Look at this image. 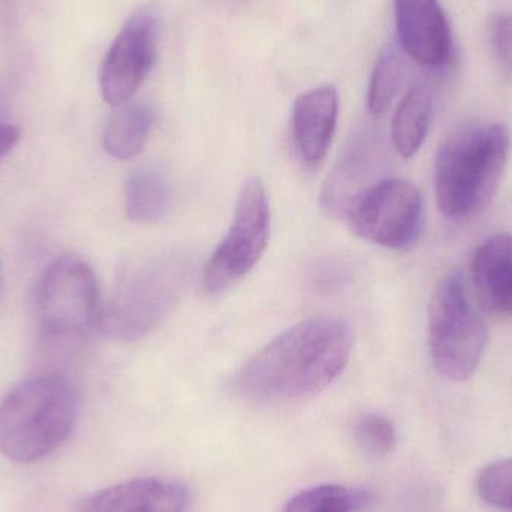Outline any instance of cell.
<instances>
[{
    "instance_id": "cell-1",
    "label": "cell",
    "mask_w": 512,
    "mask_h": 512,
    "mask_svg": "<svg viewBox=\"0 0 512 512\" xmlns=\"http://www.w3.org/2000/svg\"><path fill=\"white\" fill-rule=\"evenodd\" d=\"M351 328L321 316L292 325L252 357L236 376L243 397L258 403L306 399L330 387L348 366Z\"/></svg>"
},
{
    "instance_id": "cell-2",
    "label": "cell",
    "mask_w": 512,
    "mask_h": 512,
    "mask_svg": "<svg viewBox=\"0 0 512 512\" xmlns=\"http://www.w3.org/2000/svg\"><path fill=\"white\" fill-rule=\"evenodd\" d=\"M511 137L501 123L468 122L453 129L436 153V204L450 221H469L492 204L507 170Z\"/></svg>"
},
{
    "instance_id": "cell-3",
    "label": "cell",
    "mask_w": 512,
    "mask_h": 512,
    "mask_svg": "<svg viewBox=\"0 0 512 512\" xmlns=\"http://www.w3.org/2000/svg\"><path fill=\"white\" fill-rule=\"evenodd\" d=\"M78 415L80 394L65 375L29 376L0 400V454L18 465L41 462L71 438Z\"/></svg>"
},
{
    "instance_id": "cell-4",
    "label": "cell",
    "mask_w": 512,
    "mask_h": 512,
    "mask_svg": "<svg viewBox=\"0 0 512 512\" xmlns=\"http://www.w3.org/2000/svg\"><path fill=\"white\" fill-rule=\"evenodd\" d=\"M192 273L182 251H162L125 262L113 294L101 306L98 330L114 342H137L155 330L179 303Z\"/></svg>"
},
{
    "instance_id": "cell-5",
    "label": "cell",
    "mask_w": 512,
    "mask_h": 512,
    "mask_svg": "<svg viewBox=\"0 0 512 512\" xmlns=\"http://www.w3.org/2000/svg\"><path fill=\"white\" fill-rule=\"evenodd\" d=\"M427 328L436 372L453 382L469 381L486 354L489 330L462 274L453 271L439 280L430 298Z\"/></svg>"
},
{
    "instance_id": "cell-6",
    "label": "cell",
    "mask_w": 512,
    "mask_h": 512,
    "mask_svg": "<svg viewBox=\"0 0 512 512\" xmlns=\"http://www.w3.org/2000/svg\"><path fill=\"white\" fill-rule=\"evenodd\" d=\"M36 301L47 339H80L98 325V280L92 267L78 255L59 256L45 268Z\"/></svg>"
},
{
    "instance_id": "cell-7",
    "label": "cell",
    "mask_w": 512,
    "mask_h": 512,
    "mask_svg": "<svg viewBox=\"0 0 512 512\" xmlns=\"http://www.w3.org/2000/svg\"><path fill=\"white\" fill-rule=\"evenodd\" d=\"M270 206L258 177H249L237 197L233 224L203 270V288L219 294L254 270L267 248Z\"/></svg>"
},
{
    "instance_id": "cell-8",
    "label": "cell",
    "mask_w": 512,
    "mask_h": 512,
    "mask_svg": "<svg viewBox=\"0 0 512 512\" xmlns=\"http://www.w3.org/2000/svg\"><path fill=\"white\" fill-rule=\"evenodd\" d=\"M346 222L352 233L366 242L408 251L423 234V195L408 180H381L358 198Z\"/></svg>"
},
{
    "instance_id": "cell-9",
    "label": "cell",
    "mask_w": 512,
    "mask_h": 512,
    "mask_svg": "<svg viewBox=\"0 0 512 512\" xmlns=\"http://www.w3.org/2000/svg\"><path fill=\"white\" fill-rule=\"evenodd\" d=\"M158 21L138 11L123 24L99 72V90L111 107L128 104L155 65Z\"/></svg>"
},
{
    "instance_id": "cell-10",
    "label": "cell",
    "mask_w": 512,
    "mask_h": 512,
    "mask_svg": "<svg viewBox=\"0 0 512 512\" xmlns=\"http://www.w3.org/2000/svg\"><path fill=\"white\" fill-rule=\"evenodd\" d=\"M394 15L400 45L415 62L442 68L450 60L453 39L439 0H394Z\"/></svg>"
},
{
    "instance_id": "cell-11",
    "label": "cell",
    "mask_w": 512,
    "mask_h": 512,
    "mask_svg": "<svg viewBox=\"0 0 512 512\" xmlns=\"http://www.w3.org/2000/svg\"><path fill=\"white\" fill-rule=\"evenodd\" d=\"M378 152V140L370 132L351 137L322 186L321 207L327 215L346 219L358 198L381 182L375 177Z\"/></svg>"
},
{
    "instance_id": "cell-12",
    "label": "cell",
    "mask_w": 512,
    "mask_h": 512,
    "mask_svg": "<svg viewBox=\"0 0 512 512\" xmlns=\"http://www.w3.org/2000/svg\"><path fill=\"white\" fill-rule=\"evenodd\" d=\"M191 493L167 478H135L93 493L77 512H191Z\"/></svg>"
},
{
    "instance_id": "cell-13",
    "label": "cell",
    "mask_w": 512,
    "mask_h": 512,
    "mask_svg": "<svg viewBox=\"0 0 512 512\" xmlns=\"http://www.w3.org/2000/svg\"><path fill=\"white\" fill-rule=\"evenodd\" d=\"M339 117V95L331 84L315 87L295 99L292 107V140L295 152L306 167L324 161Z\"/></svg>"
},
{
    "instance_id": "cell-14",
    "label": "cell",
    "mask_w": 512,
    "mask_h": 512,
    "mask_svg": "<svg viewBox=\"0 0 512 512\" xmlns=\"http://www.w3.org/2000/svg\"><path fill=\"white\" fill-rule=\"evenodd\" d=\"M472 288L481 309L490 315H512V236L487 237L471 264Z\"/></svg>"
},
{
    "instance_id": "cell-15",
    "label": "cell",
    "mask_w": 512,
    "mask_h": 512,
    "mask_svg": "<svg viewBox=\"0 0 512 512\" xmlns=\"http://www.w3.org/2000/svg\"><path fill=\"white\" fill-rule=\"evenodd\" d=\"M155 125V110L147 104L116 107L105 123L102 144L111 158L131 161L137 158L149 140Z\"/></svg>"
},
{
    "instance_id": "cell-16",
    "label": "cell",
    "mask_w": 512,
    "mask_h": 512,
    "mask_svg": "<svg viewBox=\"0 0 512 512\" xmlns=\"http://www.w3.org/2000/svg\"><path fill=\"white\" fill-rule=\"evenodd\" d=\"M432 95L423 84H415L397 107L391 125L394 149L402 158L417 155L429 134Z\"/></svg>"
},
{
    "instance_id": "cell-17",
    "label": "cell",
    "mask_w": 512,
    "mask_h": 512,
    "mask_svg": "<svg viewBox=\"0 0 512 512\" xmlns=\"http://www.w3.org/2000/svg\"><path fill=\"white\" fill-rule=\"evenodd\" d=\"M125 206L129 218L141 224L161 221L171 206L170 183L158 171H135L125 186Z\"/></svg>"
},
{
    "instance_id": "cell-18",
    "label": "cell",
    "mask_w": 512,
    "mask_h": 512,
    "mask_svg": "<svg viewBox=\"0 0 512 512\" xmlns=\"http://www.w3.org/2000/svg\"><path fill=\"white\" fill-rule=\"evenodd\" d=\"M372 504L369 493L343 484H321L292 496L282 512H363Z\"/></svg>"
},
{
    "instance_id": "cell-19",
    "label": "cell",
    "mask_w": 512,
    "mask_h": 512,
    "mask_svg": "<svg viewBox=\"0 0 512 512\" xmlns=\"http://www.w3.org/2000/svg\"><path fill=\"white\" fill-rule=\"evenodd\" d=\"M405 78V63L393 48H387L375 63L370 75L367 108L375 116H382L393 104Z\"/></svg>"
},
{
    "instance_id": "cell-20",
    "label": "cell",
    "mask_w": 512,
    "mask_h": 512,
    "mask_svg": "<svg viewBox=\"0 0 512 512\" xmlns=\"http://www.w3.org/2000/svg\"><path fill=\"white\" fill-rule=\"evenodd\" d=\"M354 439L364 453L385 457L396 447V427L384 415L366 414L355 421Z\"/></svg>"
},
{
    "instance_id": "cell-21",
    "label": "cell",
    "mask_w": 512,
    "mask_h": 512,
    "mask_svg": "<svg viewBox=\"0 0 512 512\" xmlns=\"http://www.w3.org/2000/svg\"><path fill=\"white\" fill-rule=\"evenodd\" d=\"M477 490L486 504L512 512V457L486 466L478 475Z\"/></svg>"
},
{
    "instance_id": "cell-22",
    "label": "cell",
    "mask_w": 512,
    "mask_h": 512,
    "mask_svg": "<svg viewBox=\"0 0 512 512\" xmlns=\"http://www.w3.org/2000/svg\"><path fill=\"white\" fill-rule=\"evenodd\" d=\"M490 42L504 77L512 81V14L499 12L490 20Z\"/></svg>"
},
{
    "instance_id": "cell-23",
    "label": "cell",
    "mask_w": 512,
    "mask_h": 512,
    "mask_svg": "<svg viewBox=\"0 0 512 512\" xmlns=\"http://www.w3.org/2000/svg\"><path fill=\"white\" fill-rule=\"evenodd\" d=\"M310 279L318 291L328 294V292L336 291L348 280V271L337 262L324 261L318 267L313 268Z\"/></svg>"
},
{
    "instance_id": "cell-24",
    "label": "cell",
    "mask_w": 512,
    "mask_h": 512,
    "mask_svg": "<svg viewBox=\"0 0 512 512\" xmlns=\"http://www.w3.org/2000/svg\"><path fill=\"white\" fill-rule=\"evenodd\" d=\"M21 132L12 123L0 122V162L15 149L20 141Z\"/></svg>"
},
{
    "instance_id": "cell-25",
    "label": "cell",
    "mask_w": 512,
    "mask_h": 512,
    "mask_svg": "<svg viewBox=\"0 0 512 512\" xmlns=\"http://www.w3.org/2000/svg\"><path fill=\"white\" fill-rule=\"evenodd\" d=\"M0 289H2V265H0Z\"/></svg>"
}]
</instances>
